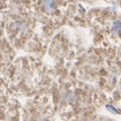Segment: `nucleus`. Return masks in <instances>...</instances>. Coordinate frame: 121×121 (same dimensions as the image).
I'll use <instances>...</instances> for the list:
<instances>
[{"label": "nucleus", "mask_w": 121, "mask_h": 121, "mask_svg": "<svg viewBox=\"0 0 121 121\" xmlns=\"http://www.w3.org/2000/svg\"><path fill=\"white\" fill-rule=\"evenodd\" d=\"M44 6L48 11H54L56 7V0H44Z\"/></svg>", "instance_id": "nucleus-1"}, {"label": "nucleus", "mask_w": 121, "mask_h": 121, "mask_svg": "<svg viewBox=\"0 0 121 121\" xmlns=\"http://www.w3.org/2000/svg\"><path fill=\"white\" fill-rule=\"evenodd\" d=\"M112 30H114V31L117 33H120L121 32V22L120 21L114 22V24L112 26Z\"/></svg>", "instance_id": "nucleus-2"}]
</instances>
